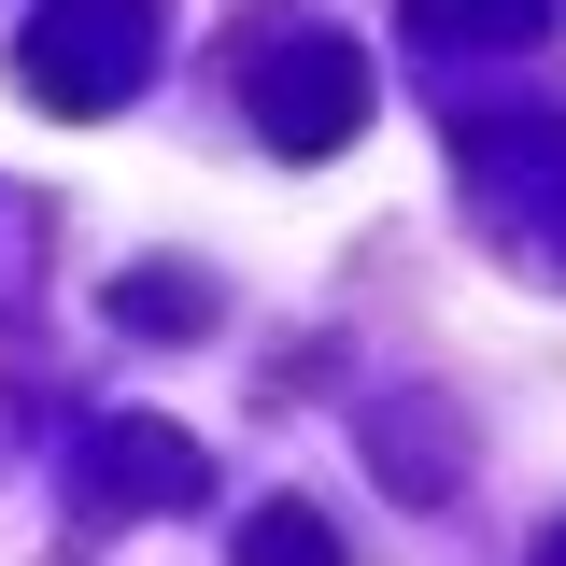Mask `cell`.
I'll return each mask as SVG.
<instances>
[{
  "mask_svg": "<svg viewBox=\"0 0 566 566\" xmlns=\"http://www.w3.org/2000/svg\"><path fill=\"white\" fill-rule=\"evenodd\" d=\"M14 71H29L43 114H114L156 71V0H43L29 43H14Z\"/></svg>",
  "mask_w": 566,
  "mask_h": 566,
  "instance_id": "6da1fadb",
  "label": "cell"
},
{
  "mask_svg": "<svg viewBox=\"0 0 566 566\" xmlns=\"http://www.w3.org/2000/svg\"><path fill=\"white\" fill-rule=\"evenodd\" d=\"M241 99H255L270 156H340V142L368 128V57H354L340 29H270V43L241 57Z\"/></svg>",
  "mask_w": 566,
  "mask_h": 566,
  "instance_id": "7a4b0ae2",
  "label": "cell"
},
{
  "mask_svg": "<svg viewBox=\"0 0 566 566\" xmlns=\"http://www.w3.org/2000/svg\"><path fill=\"white\" fill-rule=\"evenodd\" d=\"M199 439H185V424H99V439H85V495H99V510H199Z\"/></svg>",
  "mask_w": 566,
  "mask_h": 566,
  "instance_id": "3957f363",
  "label": "cell"
},
{
  "mask_svg": "<svg viewBox=\"0 0 566 566\" xmlns=\"http://www.w3.org/2000/svg\"><path fill=\"white\" fill-rule=\"evenodd\" d=\"M468 170H482V199H524L538 185V241L566 255V128H482Z\"/></svg>",
  "mask_w": 566,
  "mask_h": 566,
  "instance_id": "277c9868",
  "label": "cell"
},
{
  "mask_svg": "<svg viewBox=\"0 0 566 566\" xmlns=\"http://www.w3.org/2000/svg\"><path fill=\"white\" fill-rule=\"evenodd\" d=\"M424 43H453V57H482V43H538L553 29V0H411Z\"/></svg>",
  "mask_w": 566,
  "mask_h": 566,
  "instance_id": "5b68a950",
  "label": "cell"
},
{
  "mask_svg": "<svg viewBox=\"0 0 566 566\" xmlns=\"http://www.w3.org/2000/svg\"><path fill=\"white\" fill-rule=\"evenodd\" d=\"M114 312H128L142 340H199V326H212V297H199L185 270H128V283H114Z\"/></svg>",
  "mask_w": 566,
  "mask_h": 566,
  "instance_id": "8992f818",
  "label": "cell"
},
{
  "mask_svg": "<svg viewBox=\"0 0 566 566\" xmlns=\"http://www.w3.org/2000/svg\"><path fill=\"white\" fill-rule=\"evenodd\" d=\"M241 566H340V524L283 495V510H255V524H241Z\"/></svg>",
  "mask_w": 566,
  "mask_h": 566,
  "instance_id": "52a82bcc",
  "label": "cell"
},
{
  "mask_svg": "<svg viewBox=\"0 0 566 566\" xmlns=\"http://www.w3.org/2000/svg\"><path fill=\"white\" fill-rule=\"evenodd\" d=\"M538 566H566V524H553V538H538Z\"/></svg>",
  "mask_w": 566,
  "mask_h": 566,
  "instance_id": "ba28073f",
  "label": "cell"
}]
</instances>
